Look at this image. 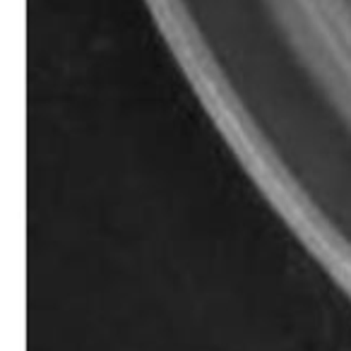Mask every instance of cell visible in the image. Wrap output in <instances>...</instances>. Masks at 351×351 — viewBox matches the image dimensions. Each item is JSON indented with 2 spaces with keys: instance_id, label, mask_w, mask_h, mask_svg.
Listing matches in <instances>:
<instances>
[]
</instances>
